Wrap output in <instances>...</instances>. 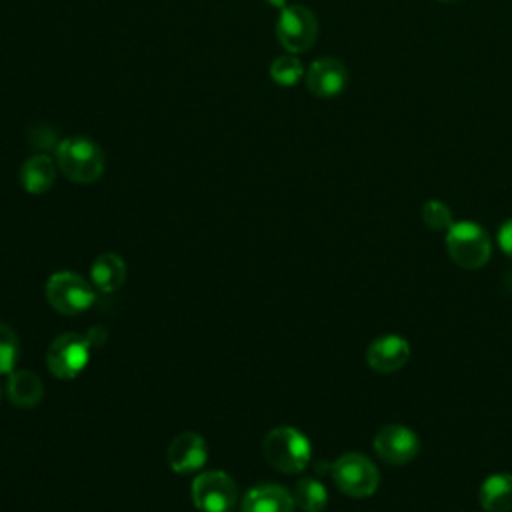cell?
I'll use <instances>...</instances> for the list:
<instances>
[{
	"instance_id": "obj_1",
	"label": "cell",
	"mask_w": 512,
	"mask_h": 512,
	"mask_svg": "<svg viewBox=\"0 0 512 512\" xmlns=\"http://www.w3.org/2000/svg\"><path fill=\"white\" fill-rule=\"evenodd\" d=\"M56 164L60 172L76 184H92L104 172L102 148L84 136H72L56 146Z\"/></svg>"
},
{
	"instance_id": "obj_2",
	"label": "cell",
	"mask_w": 512,
	"mask_h": 512,
	"mask_svg": "<svg viewBox=\"0 0 512 512\" xmlns=\"http://www.w3.org/2000/svg\"><path fill=\"white\" fill-rule=\"evenodd\" d=\"M262 454L274 470L296 474L310 464L312 446L300 430L292 426H278L264 436Z\"/></svg>"
},
{
	"instance_id": "obj_3",
	"label": "cell",
	"mask_w": 512,
	"mask_h": 512,
	"mask_svg": "<svg viewBox=\"0 0 512 512\" xmlns=\"http://www.w3.org/2000/svg\"><path fill=\"white\" fill-rule=\"evenodd\" d=\"M444 242L450 260L466 270L482 268L492 254L490 236L476 222H454L446 230Z\"/></svg>"
},
{
	"instance_id": "obj_4",
	"label": "cell",
	"mask_w": 512,
	"mask_h": 512,
	"mask_svg": "<svg viewBox=\"0 0 512 512\" xmlns=\"http://www.w3.org/2000/svg\"><path fill=\"white\" fill-rule=\"evenodd\" d=\"M46 300L56 312L64 316H78L94 304L96 292L94 286L80 274L62 270L48 278Z\"/></svg>"
},
{
	"instance_id": "obj_5",
	"label": "cell",
	"mask_w": 512,
	"mask_h": 512,
	"mask_svg": "<svg viewBox=\"0 0 512 512\" xmlns=\"http://www.w3.org/2000/svg\"><path fill=\"white\" fill-rule=\"evenodd\" d=\"M332 478L340 492L352 498L372 496L380 484L378 468L370 458L360 452L342 454L332 464Z\"/></svg>"
},
{
	"instance_id": "obj_6",
	"label": "cell",
	"mask_w": 512,
	"mask_h": 512,
	"mask_svg": "<svg viewBox=\"0 0 512 512\" xmlns=\"http://www.w3.org/2000/svg\"><path fill=\"white\" fill-rule=\"evenodd\" d=\"M90 360V342L88 338L64 332L56 336L46 352V366L52 376L60 380L76 378Z\"/></svg>"
},
{
	"instance_id": "obj_7",
	"label": "cell",
	"mask_w": 512,
	"mask_h": 512,
	"mask_svg": "<svg viewBox=\"0 0 512 512\" xmlns=\"http://www.w3.org/2000/svg\"><path fill=\"white\" fill-rule=\"evenodd\" d=\"M276 36L288 52H306L318 36L316 16L302 4H290L278 16Z\"/></svg>"
},
{
	"instance_id": "obj_8",
	"label": "cell",
	"mask_w": 512,
	"mask_h": 512,
	"mask_svg": "<svg viewBox=\"0 0 512 512\" xmlns=\"http://www.w3.org/2000/svg\"><path fill=\"white\" fill-rule=\"evenodd\" d=\"M192 504L200 512H228L236 504V482L222 470H210L192 482Z\"/></svg>"
},
{
	"instance_id": "obj_9",
	"label": "cell",
	"mask_w": 512,
	"mask_h": 512,
	"mask_svg": "<svg viewBox=\"0 0 512 512\" xmlns=\"http://www.w3.org/2000/svg\"><path fill=\"white\" fill-rule=\"evenodd\" d=\"M376 454L388 464H406L418 456L420 440L416 432L402 424H388L374 436Z\"/></svg>"
},
{
	"instance_id": "obj_10",
	"label": "cell",
	"mask_w": 512,
	"mask_h": 512,
	"mask_svg": "<svg viewBox=\"0 0 512 512\" xmlns=\"http://www.w3.org/2000/svg\"><path fill=\"white\" fill-rule=\"evenodd\" d=\"M410 358V344L406 338L388 334L376 338L366 350V364L378 374L398 372Z\"/></svg>"
},
{
	"instance_id": "obj_11",
	"label": "cell",
	"mask_w": 512,
	"mask_h": 512,
	"mask_svg": "<svg viewBox=\"0 0 512 512\" xmlns=\"http://www.w3.org/2000/svg\"><path fill=\"white\" fill-rule=\"evenodd\" d=\"M168 466L176 474H192L206 464L208 448L200 434L182 432L168 446Z\"/></svg>"
},
{
	"instance_id": "obj_12",
	"label": "cell",
	"mask_w": 512,
	"mask_h": 512,
	"mask_svg": "<svg viewBox=\"0 0 512 512\" xmlns=\"http://www.w3.org/2000/svg\"><path fill=\"white\" fill-rule=\"evenodd\" d=\"M346 68L336 58H318L306 70V86L318 98H334L346 86Z\"/></svg>"
},
{
	"instance_id": "obj_13",
	"label": "cell",
	"mask_w": 512,
	"mask_h": 512,
	"mask_svg": "<svg viewBox=\"0 0 512 512\" xmlns=\"http://www.w3.org/2000/svg\"><path fill=\"white\" fill-rule=\"evenodd\" d=\"M292 494L280 484H258L246 492L242 512H294Z\"/></svg>"
},
{
	"instance_id": "obj_14",
	"label": "cell",
	"mask_w": 512,
	"mask_h": 512,
	"mask_svg": "<svg viewBox=\"0 0 512 512\" xmlns=\"http://www.w3.org/2000/svg\"><path fill=\"white\" fill-rule=\"evenodd\" d=\"M8 400L22 410L34 408L44 396V384L32 370H12L6 382Z\"/></svg>"
},
{
	"instance_id": "obj_15",
	"label": "cell",
	"mask_w": 512,
	"mask_h": 512,
	"mask_svg": "<svg viewBox=\"0 0 512 512\" xmlns=\"http://www.w3.org/2000/svg\"><path fill=\"white\" fill-rule=\"evenodd\" d=\"M56 180V164L46 154L30 156L20 168V186L28 194H44Z\"/></svg>"
},
{
	"instance_id": "obj_16",
	"label": "cell",
	"mask_w": 512,
	"mask_h": 512,
	"mask_svg": "<svg viewBox=\"0 0 512 512\" xmlns=\"http://www.w3.org/2000/svg\"><path fill=\"white\" fill-rule=\"evenodd\" d=\"M126 280V264L114 252L100 254L90 266V282L100 292H114Z\"/></svg>"
},
{
	"instance_id": "obj_17",
	"label": "cell",
	"mask_w": 512,
	"mask_h": 512,
	"mask_svg": "<svg viewBox=\"0 0 512 512\" xmlns=\"http://www.w3.org/2000/svg\"><path fill=\"white\" fill-rule=\"evenodd\" d=\"M480 506L486 512H510L512 510V474H492L478 490Z\"/></svg>"
},
{
	"instance_id": "obj_18",
	"label": "cell",
	"mask_w": 512,
	"mask_h": 512,
	"mask_svg": "<svg viewBox=\"0 0 512 512\" xmlns=\"http://www.w3.org/2000/svg\"><path fill=\"white\" fill-rule=\"evenodd\" d=\"M294 504L304 512H322L328 504V492L316 478H300L292 492Z\"/></svg>"
},
{
	"instance_id": "obj_19",
	"label": "cell",
	"mask_w": 512,
	"mask_h": 512,
	"mask_svg": "<svg viewBox=\"0 0 512 512\" xmlns=\"http://www.w3.org/2000/svg\"><path fill=\"white\" fill-rule=\"evenodd\" d=\"M270 76L272 80L278 84V86H294L302 80L304 76V66L302 62L292 56V54H286V56H278L272 64H270Z\"/></svg>"
},
{
	"instance_id": "obj_20",
	"label": "cell",
	"mask_w": 512,
	"mask_h": 512,
	"mask_svg": "<svg viewBox=\"0 0 512 512\" xmlns=\"http://www.w3.org/2000/svg\"><path fill=\"white\" fill-rule=\"evenodd\" d=\"M20 354L18 336L6 324H0V374H10Z\"/></svg>"
},
{
	"instance_id": "obj_21",
	"label": "cell",
	"mask_w": 512,
	"mask_h": 512,
	"mask_svg": "<svg viewBox=\"0 0 512 512\" xmlns=\"http://www.w3.org/2000/svg\"><path fill=\"white\" fill-rule=\"evenodd\" d=\"M422 220L424 224L434 230V232H446L454 222H452V212L450 208L440 202V200H428L422 206Z\"/></svg>"
},
{
	"instance_id": "obj_22",
	"label": "cell",
	"mask_w": 512,
	"mask_h": 512,
	"mask_svg": "<svg viewBox=\"0 0 512 512\" xmlns=\"http://www.w3.org/2000/svg\"><path fill=\"white\" fill-rule=\"evenodd\" d=\"M498 246L500 250L512 258V218L506 220L498 230Z\"/></svg>"
},
{
	"instance_id": "obj_23",
	"label": "cell",
	"mask_w": 512,
	"mask_h": 512,
	"mask_svg": "<svg viewBox=\"0 0 512 512\" xmlns=\"http://www.w3.org/2000/svg\"><path fill=\"white\" fill-rule=\"evenodd\" d=\"M266 2H268L270 6H274V8H280V10H282V8H286V2H288V0H266Z\"/></svg>"
},
{
	"instance_id": "obj_24",
	"label": "cell",
	"mask_w": 512,
	"mask_h": 512,
	"mask_svg": "<svg viewBox=\"0 0 512 512\" xmlns=\"http://www.w3.org/2000/svg\"><path fill=\"white\" fill-rule=\"evenodd\" d=\"M506 284H508V290L512 292V270L508 272V276H506Z\"/></svg>"
},
{
	"instance_id": "obj_25",
	"label": "cell",
	"mask_w": 512,
	"mask_h": 512,
	"mask_svg": "<svg viewBox=\"0 0 512 512\" xmlns=\"http://www.w3.org/2000/svg\"><path fill=\"white\" fill-rule=\"evenodd\" d=\"M0 398H2V390H0Z\"/></svg>"
},
{
	"instance_id": "obj_26",
	"label": "cell",
	"mask_w": 512,
	"mask_h": 512,
	"mask_svg": "<svg viewBox=\"0 0 512 512\" xmlns=\"http://www.w3.org/2000/svg\"><path fill=\"white\" fill-rule=\"evenodd\" d=\"M444 2H450V0H444Z\"/></svg>"
}]
</instances>
